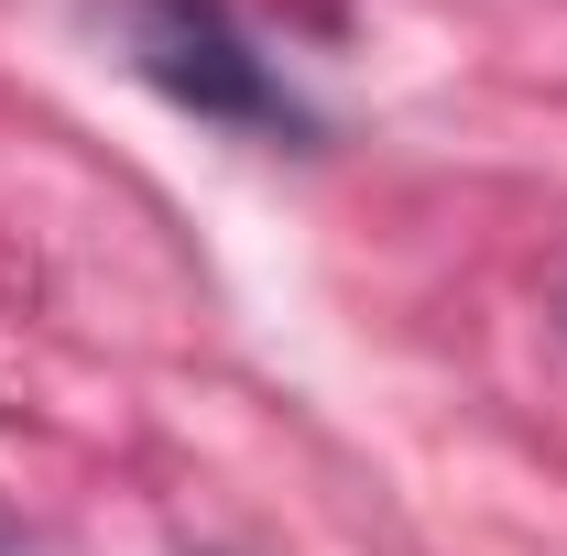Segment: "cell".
Returning a JSON list of instances; mask_svg holds the SVG:
<instances>
[{
    "label": "cell",
    "instance_id": "6da1fadb",
    "mask_svg": "<svg viewBox=\"0 0 567 556\" xmlns=\"http://www.w3.org/2000/svg\"><path fill=\"white\" fill-rule=\"evenodd\" d=\"M87 22L110 33V55H121L153 99L197 110L218 132H306L295 87H284L274 55L240 33L229 0H87Z\"/></svg>",
    "mask_w": 567,
    "mask_h": 556
}]
</instances>
